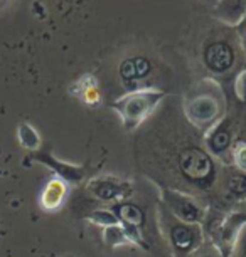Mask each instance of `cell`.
<instances>
[{"label":"cell","instance_id":"20","mask_svg":"<svg viewBox=\"0 0 246 257\" xmlns=\"http://www.w3.org/2000/svg\"><path fill=\"white\" fill-rule=\"evenodd\" d=\"M194 257H223L219 254L218 249H209V250H202V252H197Z\"/></svg>","mask_w":246,"mask_h":257},{"label":"cell","instance_id":"8","mask_svg":"<svg viewBox=\"0 0 246 257\" xmlns=\"http://www.w3.org/2000/svg\"><path fill=\"white\" fill-rule=\"evenodd\" d=\"M88 190L98 200L113 202V200H120L123 195H128L130 187L127 183L112 180V178H95V180H91L88 183Z\"/></svg>","mask_w":246,"mask_h":257},{"label":"cell","instance_id":"6","mask_svg":"<svg viewBox=\"0 0 246 257\" xmlns=\"http://www.w3.org/2000/svg\"><path fill=\"white\" fill-rule=\"evenodd\" d=\"M179 167L182 175L192 182H202L213 175V160L211 155L201 148H187L181 153Z\"/></svg>","mask_w":246,"mask_h":257},{"label":"cell","instance_id":"14","mask_svg":"<svg viewBox=\"0 0 246 257\" xmlns=\"http://www.w3.org/2000/svg\"><path fill=\"white\" fill-rule=\"evenodd\" d=\"M226 192L234 200H246V173L238 172L228 175V178H226Z\"/></svg>","mask_w":246,"mask_h":257},{"label":"cell","instance_id":"17","mask_svg":"<svg viewBox=\"0 0 246 257\" xmlns=\"http://www.w3.org/2000/svg\"><path fill=\"white\" fill-rule=\"evenodd\" d=\"M88 219L96 225L101 227H110V225H117L120 224L117 213L112 210H107V208H101V210H95L93 213H90Z\"/></svg>","mask_w":246,"mask_h":257},{"label":"cell","instance_id":"13","mask_svg":"<svg viewBox=\"0 0 246 257\" xmlns=\"http://www.w3.org/2000/svg\"><path fill=\"white\" fill-rule=\"evenodd\" d=\"M41 160L44 162V165H49L51 168H54L59 178H66V180H71V182H79L81 178H83V168L81 167H71V165L57 162L54 158L51 160V157H46Z\"/></svg>","mask_w":246,"mask_h":257},{"label":"cell","instance_id":"19","mask_svg":"<svg viewBox=\"0 0 246 257\" xmlns=\"http://www.w3.org/2000/svg\"><path fill=\"white\" fill-rule=\"evenodd\" d=\"M231 254H233V257H246V224L238 232V237L234 240Z\"/></svg>","mask_w":246,"mask_h":257},{"label":"cell","instance_id":"4","mask_svg":"<svg viewBox=\"0 0 246 257\" xmlns=\"http://www.w3.org/2000/svg\"><path fill=\"white\" fill-rule=\"evenodd\" d=\"M163 198H166V205L174 219L186 222V224H202L204 208L196 198L177 190H166Z\"/></svg>","mask_w":246,"mask_h":257},{"label":"cell","instance_id":"2","mask_svg":"<svg viewBox=\"0 0 246 257\" xmlns=\"http://www.w3.org/2000/svg\"><path fill=\"white\" fill-rule=\"evenodd\" d=\"M241 39L234 34H221L209 37L202 46V64L214 76H226L238 64L241 54Z\"/></svg>","mask_w":246,"mask_h":257},{"label":"cell","instance_id":"1","mask_svg":"<svg viewBox=\"0 0 246 257\" xmlns=\"http://www.w3.org/2000/svg\"><path fill=\"white\" fill-rule=\"evenodd\" d=\"M223 91L213 79L202 81L199 88L194 91V94L187 98L184 106L187 119L204 132H207L211 126H214L223 118Z\"/></svg>","mask_w":246,"mask_h":257},{"label":"cell","instance_id":"10","mask_svg":"<svg viewBox=\"0 0 246 257\" xmlns=\"http://www.w3.org/2000/svg\"><path fill=\"white\" fill-rule=\"evenodd\" d=\"M66 195H67V187L64 180L59 177H54L46 183L39 198V205L46 212H56L57 208L62 207V203L66 200Z\"/></svg>","mask_w":246,"mask_h":257},{"label":"cell","instance_id":"11","mask_svg":"<svg viewBox=\"0 0 246 257\" xmlns=\"http://www.w3.org/2000/svg\"><path fill=\"white\" fill-rule=\"evenodd\" d=\"M118 220L123 227H138L145 222L143 210L135 203H122L118 207Z\"/></svg>","mask_w":246,"mask_h":257},{"label":"cell","instance_id":"7","mask_svg":"<svg viewBox=\"0 0 246 257\" xmlns=\"http://www.w3.org/2000/svg\"><path fill=\"white\" fill-rule=\"evenodd\" d=\"M233 119L229 116L221 118L214 126H211L206 133L207 153L223 157L233 148Z\"/></svg>","mask_w":246,"mask_h":257},{"label":"cell","instance_id":"9","mask_svg":"<svg viewBox=\"0 0 246 257\" xmlns=\"http://www.w3.org/2000/svg\"><path fill=\"white\" fill-rule=\"evenodd\" d=\"M213 14L224 26L238 27L246 19V0H219Z\"/></svg>","mask_w":246,"mask_h":257},{"label":"cell","instance_id":"21","mask_svg":"<svg viewBox=\"0 0 246 257\" xmlns=\"http://www.w3.org/2000/svg\"><path fill=\"white\" fill-rule=\"evenodd\" d=\"M202 2H204V4H207V6H216V4H218L219 2V0H202Z\"/></svg>","mask_w":246,"mask_h":257},{"label":"cell","instance_id":"18","mask_svg":"<svg viewBox=\"0 0 246 257\" xmlns=\"http://www.w3.org/2000/svg\"><path fill=\"white\" fill-rule=\"evenodd\" d=\"M231 157H233L234 167L239 172L246 173V142H236L231 148Z\"/></svg>","mask_w":246,"mask_h":257},{"label":"cell","instance_id":"3","mask_svg":"<svg viewBox=\"0 0 246 257\" xmlns=\"http://www.w3.org/2000/svg\"><path fill=\"white\" fill-rule=\"evenodd\" d=\"M163 96L166 94L157 89H135L118 98L112 104V108L122 118L125 128L132 132L155 111Z\"/></svg>","mask_w":246,"mask_h":257},{"label":"cell","instance_id":"16","mask_svg":"<svg viewBox=\"0 0 246 257\" xmlns=\"http://www.w3.org/2000/svg\"><path fill=\"white\" fill-rule=\"evenodd\" d=\"M76 86H78L79 89H74V94L78 96L85 101L86 104H96L100 101V96H98V89H96V84H95V79H91V82L88 84H85V82L78 81L76 82Z\"/></svg>","mask_w":246,"mask_h":257},{"label":"cell","instance_id":"22","mask_svg":"<svg viewBox=\"0 0 246 257\" xmlns=\"http://www.w3.org/2000/svg\"><path fill=\"white\" fill-rule=\"evenodd\" d=\"M9 4V0H0V9H4Z\"/></svg>","mask_w":246,"mask_h":257},{"label":"cell","instance_id":"12","mask_svg":"<svg viewBox=\"0 0 246 257\" xmlns=\"http://www.w3.org/2000/svg\"><path fill=\"white\" fill-rule=\"evenodd\" d=\"M17 140L22 148L31 150V152H36V150H39L41 147L39 133H37L36 128L29 123H21L17 126Z\"/></svg>","mask_w":246,"mask_h":257},{"label":"cell","instance_id":"5","mask_svg":"<svg viewBox=\"0 0 246 257\" xmlns=\"http://www.w3.org/2000/svg\"><path fill=\"white\" fill-rule=\"evenodd\" d=\"M169 240L179 254L197 252L202 245V229L199 224H186L181 220H174L167 225Z\"/></svg>","mask_w":246,"mask_h":257},{"label":"cell","instance_id":"15","mask_svg":"<svg viewBox=\"0 0 246 257\" xmlns=\"http://www.w3.org/2000/svg\"><path fill=\"white\" fill-rule=\"evenodd\" d=\"M103 240L105 244L112 245V247H117V245H123V244H130L128 235L125 232V227L122 224H117V225H110V227H105L103 230Z\"/></svg>","mask_w":246,"mask_h":257}]
</instances>
